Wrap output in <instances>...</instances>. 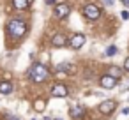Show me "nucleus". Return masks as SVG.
<instances>
[{
  "label": "nucleus",
  "mask_w": 129,
  "mask_h": 120,
  "mask_svg": "<svg viewBox=\"0 0 129 120\" xmlns=\"http://www.w3.org/2000/svg\"><path fill=\"white\" fill-rule=\"evenodd\" d=\"M69 115H71L73 118H80V116L85 115V109H83V106H73V108L69 109Z\"/></svg>",
  "instance_id": "1a4fd4ad"
},
{
  "label": "nucleus",
  "mask_w": 129,
  "mask_h": 120,
  "mask_svg": "<svg viewBox=\"0 0 129 120\" xmlns=\"http://www.w3.org/2000/svg\"><path fill=\"white\" fill-rule=\"evenodd\" d=\"M108 72H110V76H113V78H117V79L122 76V69H120V67H117V65L110 67V71H108Z\"/></svg>",
  "instance_id": "4468645a"
},
{
  "label": "nucleus",
  "mask_w": 129,
  "mask_h": 120,
  "mask_svg": "<svg viewBox=\"0 0 129 120\" xmlns=\"http://www.w3.org/2000/svg\"><path fill=\"white\" fill-rule=\"evenodd\" d=\"M115 108H117V102L111 101V99H106V101H103V102L99 104V113H103V115H111V113L115 111Z\"/></svg>",
  "instance_id": "20e7f679"
},
{
  "label": "nucleus",
  "mask_w": 129,
  "mask_h": 120,
  "mask_svg": "<svg viewBox=\"0 0 129 120\" xmlns=\"http://www.w3.org/2000/svg\"><path fill=\"white\" fill-rule=\"evenodd\" d=\"M13 6H14V9L23 11V9H27L30 6V2H28V0H13Z\"/></svg>",
  "instance_id": "9b49d317"
},
{
  "label": "nucleus",
  "mask_w": 129,
  "mask_h": 120,
  "mask_svg": "<svg viewBox=\"0 0 129 120\" xmlns=\"http://www.w3.org/2000/svg\"><path fill=\"white\" fill-rule=\"evenodd\" d=\"M28 2H32V0H28Z\"/></svg>",
  "instance_id": "5701e85b"
},
{
  "label": "nucleus",
  "mask_w": 129,
  "mask_h": 120,
  "mask_svg": "<svg viewBox=\"0 0 129 120\" xmlns=\"http://www.w3.org/2000/svg\"><path fill=\"white\" fill-rule=\"evenodd\" d=\"M115 53H117V48H115V46H108V48H106V55H108V57H113Z\"/></svg>",
  "instance_id": "dca6fc26"
},
{
  "label": "nucleus",
  "mask_w": 129,
  "mask_h": 120,
  "mask_svg": "<svg viewBox=\"0 0 129 120\" xmlns=\"http://www.w3.org/2000/svg\"><path fill=\"white\" fill-rule=\"evenodd\" d=\"M127 113H129V108H124L122 109V115H127Z\"/></svg>",
  "instance_id": "aec40b11"
},
{
  "label": "nucleus",
  "mask_w": 129,
  "mask_h": 120,
  "mask_svg": "<svg viewBox=\"0 0 129 120\" xmlns=\"http://www.w3.org/2000/svg\"><path fill=\"white\" fill-rule=\"evenodd\" d=\"M46 4H50V6H51V4H55V0H46Z\"/></svg>",
  "instance_id": "4be33fe9"
},
{
  "label": "nucleus",
  "mask_w": 129,
  "mask_h": 120,
  "mask_svg": "<svg viewBox=\"0 0 129 120\" xmlns=\"http://www.w3.org/2000/svg\"><path fill=\"white\" fill-rule=\"evenodd\" d=\"M120 18H122L124 21H127V20H129V13H127V11H122V13H120Z\"/></svg>",
  "instance_id": "f3484780"
},
{
  "label": "nucleus",
  "mask_w": 129,
  "mask_h": 120,
  "mask_svg": "<svg viewBox=\"0 0 129 120\" xmlns=\"http://www.w3.org/2000/svg\"><path fill=\"white\" fill-rule=\"evenodd\" d=\"M69 13H71V7H69L67 4H57V6H55V16H57L58 20L69 16Z\"/></svg>",
  "instance_id": "6e6552de"
},
{
  "label": "nucleus",
  "mask_w": 129,
  "mask_h": 120,
  "mask_svg": "<svg viewBox=\"0 0 129 120\" xmlns=\"http://www.w3.org/2000/svg\"><path fill=\"white\" fill-rule=\"evenodd\" d=\"M99 83H101V87H103L104 90H111V88L117 87V78H113V76H110V74H104V76L99 79Z\"/></svg>",
  "instance_id": "423d86ee"
},
{
  "label": "nucleus",
  "mask_w": 129,
  "mask_h": 120,
  "mask_svg": "<svg viewBox=\"0 0 129 120\" xmlns=\"http://www.w3.org/2000/svg\"><path fill=\"white\" fill-rule=\"evenodd\" d=\"M67 94H69V90L64 83H57V85L51 87V95L53 97H67Z\"/></svg>",
  "instance_id": "0eeeda50"
},
{
  "label": "nucleus",
  "mask_w": 129,
  "mask_h": 120,
  "mask_svg": "<svg viewBox=\"0 0 129 120\" xmlns=\"http://www.w3.org/2000/svg\"><path fill=\"white\" fill-rule=\"evenodd\" d=\"M34 109H36V111H44V109H46V101H44V99H37V101L34 102Z\"/></svg>",
  "instance_id": "ddd939ff"
},
{
  "label": "nucleus",
  "mask_w": 129,
  "mask_h": 120,
  "mask_svg": "<svg viewBox=\"0 0 129 120\" xmlns=\"http://www.w3.org/2000/svg\"><path fill=\"white\" fill-rule=\"evenodd\" d=\"M7 30H9V34L13 35V37H23L25 35V32H27V25L21 21V20H13V21H9V25H7Z\"/></svg>",
  "instance_id": "f03ea898"
},
{
  "label": "nucleus",
  "mask_w": 129,
  "mask_h": 120,
  "mask_svg": "<svg viewBox=\"0 0 129 120\" xmlns=\"http://www.w3.org/2000/svg\"><path fill=\"white\" fill-rule=\"evenodd\" d=\"M124 67H125V71H129V57L125 58V64H124Z\"/></svg>",
  "instance_id": "a211bd4d"
},
{
  "label": "nucleus",
  "mask_w": 129,
  "mask_h": 120,
  "mask_svg": "<svg viewBox=\"0 0 129 120\" xmlns=\"http://www.w3.org/2000/svg\"><path fill=\"white\" fill-rule=\"evenodd\" d=\"M28 76H30L32 81H36V83H43V81L48 78V69H46L43 64H34L32 69H30V72H28Z\"/></svg>",
  "instance_id": "f257e3e1"
},
{
  "label": "nucleus",
  "mask_w": 129,
  "mask_h": 120,
  "mask_svg": "<svg viewBox=\"0 0 129 120\" xmlns=\"http://www.w3.org/2000/svg\"><path fill=\"white\" fill-rule=\"evenodd\" d=\"M85 35L83 34H73L71 35V39H69V46L73 48V50H80L83 44H85Z\"/></svg>",
  "instance_id": "39448f33"
},
{
  "label": "nucleus",
  "mask_w": 129,
  "mask_h": 120,
  "mask_svg": "<svg viewBox=\"0 0 129 120\" xmlns=\"http://www.w3.org/2000/svg\"><path fill=\"white\" fill-rule=\"evenodd\" d=\"M34 120H36V118H34Z\"/></svg>",
  "instance_id": "393cba45"
},
{
  "label": "nucleus",
  "mask_w": 129,
  "mask_h": 120,
  "mask_svg": "<svg viewBox=\"0 0 129 120\" xmlns=\"http://www.w3.org/2000/svg\"><path fill=\"white\" fill-rule=\"evenodd\" d=\"M104 4H108V6H113V4H115V0H104Z\"/></svg>",
  "instance_id": "6ab92c4d"
},
{
  "label": "nucleus",
  "mask_w": 129,
  "mask_h": 120,
  "mask_svg": "<svg viewBox=\"0 0 129 120\" xmlns=\"http://www.w3.org/2000/svg\"><path fill=\"white\" fill-rule=\"evenodd\" d=\"M67 43V39L62 35V34H57L55 37H53V46H57V48H60V46H64Z\"/></svg>",
  "instance_id": "f8f14e48"
},
{
  "label": "nucleus",
  "mask_w": 129,
  "mask_h": 120,
  "mask_svg": "<svg viewBox=\"0 0 129 120\" xmlns=\"http://www.w3.org/2000/svg\"><path fill=\"white\" fill-rule=\"evenodd\" d=\"M11 92H13V83H9V81H0V94L7 95V94H11Z\"/></svg>",
  "instance_id": "9d476101"
},
{
  "label": "nucleus",
  "mask_w": 129,
  "mask_h": 120,
  "mask_svg": "<svg viewBox=\"0 0 129 120\" xmlns=\"http://www.w3.org/2000/svg\"><path fill=\"white\" fill-rule=\"evenodd\" d=\"M14 120H18V118H14Z\"/></svg>",
  "instance_id": "b1692460"
},
{
  "label": "nucleus",
  "mask_w": 129,
  "mask_h": 120,
  "mask_svg": "<svg viewBox=\"0 0 129 120\" xmlns=\"http://www.w3.org/2000/svg\"><path fill=\"white\" fill-rule=\"evenodd\" d=\"M83 16H85L87 20H97V18L101 16V9H99L97 6H94V4H87V6L83 7Z\"/></svg>",
  "instance_id": "7ed1b4c3"
},
{
  "label": "nucleus",
  "mask_w": 129,
  "mask_h": 120,
  "mask_svg": "<svg viewBox=\"0 0 129 120\" xmlns=\"http://www.w3.org/2000/svg\"><path fill=\"white\" fill-rule=\"evenodd\" d=\"M122 4H124L125 7H129V0H122Z\"/></svg>",
  "instance_id": "412c9836"
},
{
  "label": "nucleus",
  "mask_w": 129,
  "mask_h": 120,
  "mask_svg": "<svg viewBox=\"0 0 129 120\" xmlns=\"http://www.w3.org/2000/svg\"><path fill=\"white\" fill-rule=\"evenodd\" d=\"M71 69V64H60V65H57V72H62V71H69Z\"/></svg>",
  "instance_id": "2eb2a0df"
}]
</instances>
